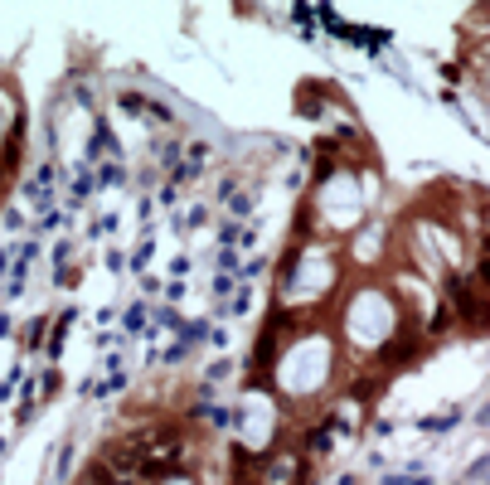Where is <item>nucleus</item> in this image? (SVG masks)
<instances>
[{"label":"nucleus","instance_id":"obj_8","mask_svg":"<svg viewBox=\"0 0 490 485\" xmlns=\"http://www.w3.org/2000/svg\"><path fill=\"white\" fill-rule=\"evenodd\" d=\"M92 189H97V180H92L87 170H78V175H73V185H68V194H73V204H82V199H87Z\"/></svg>","mask_w":490,"mask_h":485},{"label":"nucleus","instance_id":"obj_11","mask_svg":"<svg viewBox=\"0 0 490 485\" xmlns=\"http://www.w3.org/2000/svg\"><path fill=\"white\" fill-rule=\"evenodd\" d=\"M122 325H127V330H141V325H146V301H137V306L122 316Z\"/></svg>","mask_w":490,"mask_h":485},{"label":"nucleus","instance_id":"obj_7","mask_svg":"<svg viewBox=\"0 0 490 485\" xmlns=\"http://www.w3.org/2000/svg\"><path fill=\"white\" fill-rule=\"evenodd\" d=\"M44 330H49L44 316H39V321H29L25 330H20V345H25V350H39V345H44Z\"/></svg>","mask_w":490,"mask_h":485},{"label":"nucleus","instance_id":"obj_5","mask_svg":"<svg viewBox=\"0 0 490 485\" xmlns=\"http://www.w3.org/2000/svg\"><path fill=\"white\" fill-rule=\"evenodd\" d=\"M457 422H462V412H457V407H447V412H437V417H422L417 432H452Z\"/></svg>","mask_w":490,"mask_h":485},{"label":"nucleus","instance_id":"obj_10","mask_svg":"<svg viewBox=\"0 0 490 485\" xmlns=\"http://www.w3.org/2000/svg\"><path fill=\"white\" fill-rule=\"evenodd\" d=\"M204 218H209V204H190L185 218H180V228H194V223H204Z\"/></svg>","mask_w":490,"mask_h":485},{"label":"nucleus","instance_id":"obj_2","mask_svg":"<svg viewBox=\"0 0 490 485\" xmlns=\"http://www.w3.org/2000/svg\"><path fill=\"white\" fill-rule=\"evenodd\" d=\"M330 321H335V345H340L345 369H374V359L408 325V316L383 277H350Z\"/></svg>","mask_w":490,"mask_h":485},{"label":"nucleus","instance_id":"obj_9","mask_svg":"<svg viewBox=\"0 0 490 485\" xmlns=\"http://www.w3.org/2000/svg\"><path fill=\"white\" fill-rule=\"evenodd\" d=\"M379 485H427V476H412V471H388Z\"/></svg>","mask_w":490,"mask_h":485},{"label":"nucleus","instance_id":"obj_13","mask_svg":"<svg viewBox=\"0 0 490 485\" xmlns=\"http://www.w3.org/2000/svg\"><path fill=\"white\" fill-rule=\"evenodd\" d=\"M58 393V369H49V374H44V393H39V398H54Z\"/></svg>","mask_w":490,"mask_h":485},{"label":"nucleus","instance_id":"obj_1","mask_svg":"<svg viewBox=\"0 0 490 485\" xmlns=\"http://www.w3.org/2000/svg\"><path fill=\"white\" fill-rule=\"evenodd\" d=\"M345 282H350V267H345L340 242L292 238L272 267V306L297 321H330Z\"/></svg>","mask_w":490,"mask_h":485},{"label":"nucleus","instance_id":"obj_14","mask_svg":"<svg viewBox=\"0 0 490 485\" xmlns=\"http://www.w3.org/2000/svg\"><path fill=\"white\" fill-rule=\"evenodd\" d=\"M476 422H481V427H490V403L481 407V412H476Z\"/></svg>","mask_w":490,"mask_h":485},{"label":"nucleus","instance_id":"obj_12","mask_svg":"<svg viewBox=\"0 0 490 485\" xmlns=\"http://www.w3.org/2000/svg\"><path fill=\"white\" fill-rule=\"evenodd\" d=\"M68 471H73V447L63 442V452H58V481H68Z\"/></svg>","mask_w":490,"mask_h":485},{"label":"nucleus","instance_id":"obj_15","mask_svg":"<svg viewBox=\"0 0 490 485\" xmlns=\"http://www.w3.org/2000/svg\"><path fill=\"white\" fill-rule=\"evenodd\" d=\"M0 457H5V442H0Z\"/></svg>","mask_w":490,"mask_h":485},{"label":"nucleus","instance_id":"obj_3","mask_svg":"<svg viewBox=\"0 0 490 485\" xmlns=\"http://www.w3.org/2000/svg\"><path fill=\"white\" fill-rule=\"evenodd\" d=\"M340 252H345L350 277H383L388 262H393V252H398V228L383 223V218H364L350 238L340 242Z\"/></svg>","mask_w":490,"mask_h":485},{"label":"nucleus","instance_id":"obj_4","mask_svg":"<svg viewBox=\"0 0 490 485\" xmlns=\"http://www.w3.org/2000/svg\"><path fill=\"white\" fill-rule=\"evenodd\" d=\"M151 161L161 165V170H170V175H175V170L185 165V141H175V136H170V141H161V146L151 151Z\"/></svg>","mask_w":490,"mask_h":485},{"label":"nucleus","instance_id":"obj_6","mask_svg":"<svg viewBox=\"0 0 490 485\" xmlns=\"http://www.w3.org/2000/svg\"><path fill=\"white\" fill-rule=\"evenodd\" d=\"M127 185V165H102V175H97V189H122Z\"/></svg>","mask_w":490,"mask_h":485}]
</instances>
